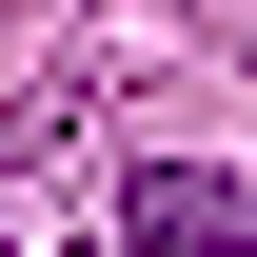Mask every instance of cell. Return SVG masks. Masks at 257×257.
<instances>
[{"label": "cell", "instance_id": "obj_1", "mask_svg": "<svg viewBox=\"0 0 257 257\" xmlns=\"http://www.w3.org/2000/svg\"><path fill=\"white\" fill-rule=\"evenodd\" d=\"M119 257H257V218H237L198 159H139V178H119Z\"/></svg>", "mask_w": 257, "mask_h": 257}]
</instances>
